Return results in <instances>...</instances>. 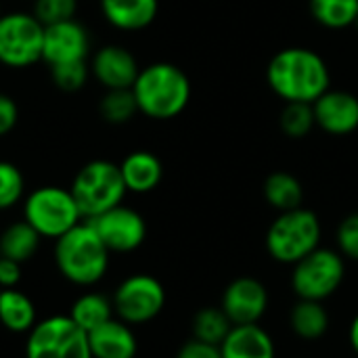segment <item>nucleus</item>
Segmentation results:
<instances>
[{"label": "nucleus", "instance_id": "1", "mask_svg": "<svg viewBox=\"0 0 358 358\" xmlns=\"http://www.w3.org/2000/svg\"><path fill=\"white\" fill-rule=\"evenodd\" d=\"M266 82L285 103H315L331 86V73L325 59L302 46L279 50L268 67Z\"/></svg>", "mask_w": 358, "mask_h": 358}, {"label": "nucleus", "instance_id": "2", "mask_svg": "<svg viewBox=\"0 0 358 358\" xmlns=\"http://www.w3.org/2000/svg\"><path fill=\"white\" fill-rule=\"evenodd\" d=\"M109 256L111 252L88 220L61 235L52 250L59 275L78 287L96 285L109 271Z\"/></svg>", "mask_w": 358, "mask_h": 358}, {"label": "nucleus", "instance_id": "3", "mask_svg": "<svg viewBox=\"0 0 358 358\" xmlns=\"http://www.w3.org/2000/svg\"><path fill=\"white\" fill-rule=\"evenodd\" d=\"M138 113L151 120L178 117L191 101V82L174 63H151L138 71L132 86Z\"/></svg>", "mask_w": 358, "mask_h": 358}, {"label": "nucleus", "instance_id": "4", "mask_svg": "<svg viewBox=\"0 0 358 358\" xmlns=\"http://www.w3.org/2000/svg\"><path fill=\"white\" fill-rule=\"evenodd\" d=\"M69 191L84 220H92L120 206L128 193L120 164L109 159H92L84 164L73 176Z\"/></svg>", "mask_w": 358, "mask_h": 358}, {"label": "nucleus", "instance_id": "5", "mask_svg": "<svg viewBox=\"0 0 358 358\" xmlns=\"http://www.w3.org/2000/svg\"><path fill=\"white\" fill-rule=\"evenodd\" d=\"M321 243V220L313 210L296 208L279 212L266 231V252L281 264H296Z\"/></svg>", "mask_w": 358, "mask_h": 358}, {"label": "nucleus", "instance_id": "6", "mask_svg": "<svg viewBox=\"0 0 358 358\" xmlns=\"http://www.w3.org/2000/svg\"><path fill=\"white\" fill-rule=\"evenodd\" d=\"M23 220L29 222L42 239L57 241L84 218L69 189L46 185L34 189L23 201Z\"/></svg>", "mask_w": 358, "mask_h": 358}, {"label": "nucleus", "instance_id": "7", "mask_svg": "<svg viewBox=\"0 0 358 358\" xmlns=\"http://www.w3.org/2000/svg\"><path fill=\"white\" fill-rule=\"evenodd\" d=\"M346 279L344 256L329 248H317L306 258L294 264L292 289L298 300H329Z\"/></svg>", "mask_w": 358, "mask_h": 358}, {"label": "nucleus", "instance_id": "8", "mask_svg": "<svg viewBox=\"0 0 358 358\" xmlns=\"http://www.w3.org/2000/svg\"><path fill=\"white\" fill-rule=\"evenodd\" d=\"M25 358H92L88 334L69 315H52L27 334Z\"/></svg>", "mask_w": 358, "mask_h": 358}, {"label": "nucleus", "instance_id": "9", "mask_svg": "<svg viewBox=\"0 0 358 358\" xmlns=\"http://www.w3.org/2000/svg\"><path fill=\"white\" fill-rule=\"evenodd\" d=\"M44 25L34 13L13 10L0 15V63L10 69H25L42 61Z\"/></svg>", "mask_w": 358, "mask_h": 358}, {"label": "nucleus", "instance_id": "10", "mask_svg": "<svg viewBox=\"0 0 358 358\" xmlns=\"http://www.w3.org/2000/svg\"><path fill=\"white\" fill-rule=\"evenodd\" d=\"M111 302L120 321L128 325H145L162 315L166 306V289L153 275L136 273L115 287Z\"/></svg>", "mask_w": 358, "mask_h": 358}, {"label": "nucleus", "instance_id": "11", "mask_svg": "<svg viewBox=\"0 0 358 358\" xmlns=\"http://www.w3.org/2000/svg\"><path fill=\"white\" fill-rule=\"evenodd\" d=\"M88 222L94 227V231L99 233V237L103 239L111 254H130L138 250L147 239L145 218L124 203L107 210L105 214Z\"/></svg>", "mask_w": 358, "mask_h": 358}, {"label": "nucleus", "instance_id": "12", "mask_svg": "<svg viewBox=\"0 0 358 358\" xmlns=\"http://www.w3.org/2000/svg\"><path fill=\"white\" fill-rule=\"evenodd\" d=\"M220 308L233 325L260 323L268 308V292L264 283L254 277H237L224 287Z\"/></svg>", "mask_w": 358, "mask_h": 358}, {"label": "nucleus", "instance_id": "13", "mask_svg": "<svg viewBox=\"0 0 358 358\" xmlns=\"http://www.w3.org/2000/svg\"><path fill=\"white\" fill-rule=\"evenodd\" d=\"M88 52H90V34L80 21L69 19L44 27L42 61L48 63V67L71 63V61H86Z\"/></svg>", "mask_w": 358, "mask_h": 358}, {"label": "nucleus", "instance_id": "14", "mask_svg": "<svg viewBox=\"0 0 358 358\" xmlns=\"http://www.w3.org/2000/svg\"><path fill=\"white\" fill-rule=\"evenodd\" d=\"M138 63L134 55L120 44L101 46L90 61V73L105 90L132 88L138 78Z\"/></svg>", "mask_w": 358, "mask_h": 358}, {"label": "nucleus", "instance_id": "15", "mask_svg": "<svg viewBox=\"0 0 358 358\" xmlns=\"http://www.w3.org/2000/svg\"><path fill=\"white\" fill-rule=\"evenodd\" d=\"M315 122L334 136L352 134L358 128V96L346 90H327L313 103Z\"/></svg>", "mask_w": 358, "mask_h": 358}, {"label": "nucleus", "instance_id": "16", "mask_svg": "<svg viewBox=\"0 0 358 358\" xmlns=\"http://www.w3.org/2000/svg\"><path fill=\"white\" fill-rule=\"evenodd\" d=\"M88 344L92 358H136L138 340L132 325L113 317L105 325L88 334Z\"/></svg>", "mask_w": 358, "mask_h": 358}, {"label": "nucleus", "instance_id": "17", "mask_svg": "<svg viewBox=\"0 0 358 358\" xmlns=\"http://www.w3.org/2000/svg\"><path fill=\"white\" fill-rule=\"evenodd\" d=\"M220 352L222 358H277V346L260 323H252L233 325L220 344Z\"/></svg>", "mask_w": 358, "mask_h": 358}, {"label": "nucleus", "instance_id": "18", "mask_svg": "<svg viewBox=\"0 0 358 358\" xmlns=\"http://www.w3.org/2000/svg\"><path fill=\"white\" fill-rule=\"evenodd\" d=\"M103 17L122 31H138L149 27L159 10L157 0H101Z\"/></svg>", "mask_w": 358, "mask_h": 358}, {"label": "nucleus", "instance_id": "19", "mask_svg": "<svg viewBox=\"0 0 358 358\" xmlns=\"http://www.w3.org/2000/svg\"><path fill=\"white\" fill-rule=\"evenodd\" d=\"M124 185L130 193H151L164 178V166L151 151H132L120 164Z\"/></svg>", "mask_w": 358, "mask_h": 358}, {"label": "nucleus", "instance_id": "20", "mask_svg": "<svg viewBox=\"0 0 358 358\" xmlns=\"http://www.w3.org/2000/svg\"><path fill=\"white\" fill-rule=\"evenodd\" d=\"M38 323L34 300L17 289H0V325L10 334H29Z\"/></svg>", "mask_w": 358, "mask_h": 358}, {"label": "nucleus", "instance_id": "21", "mask_svg": "<svg viewBox=\"0 0 358 358\" xmlns=\"http://www.w3.org/2000/svg\"><path fill=\"white\" fill-rule=\"evenodd\" d=\"M40 241L42 237L38 235V231L21 218L17 222H10L0 233V256L15 260L19 264H25L27 260L36 256Z\"/></svg>", "mask_w": 358, "mask_h": 358}, {"label": "nucleus", "instance_id": "22", "mask_svg": "<svg viewBox=\"0 0 358 358\" xmlns=\"http://www.w3.org/2000/svg\"><path fill=\"white\" fill-rule=\"evenodd\" d=\"M289 327L302 340H319L329 329V313L323 302L298 300L289 313Z\"/></svg>", "mask_w": 358, "mask_h": 358}, {"label": "nucleus", "instance_id": "23", "mask_svg": "<svg viewBox=\"0 0 358 358\" xmlns=\"http://www.w3.org/2000/svg\"><path fill=\"white\" fill-rule=\"evenodd\" d=\"M113 317H115L113 302L109 298H105L103 294H96V292L82 294L80 298H76V302L69 308V319L80 329H84L86 334L105 325Z\"/></svg>", "mask_w": 358, "mask_h": 358}, {"label": "nucleus", "instance_id": "24", "mask_svg": "<svg viewBox=\"0 0 358 358\" xmlns=\"http://www.w3.org/2000/svg\"><path fill=\"white\" fill-rule=\"evenodd\" d=\"M264 199L277 212L296 210L302 206L304 199L302 182L289 172H273L264 180Z\"/></svg>", "mask_w": 358, "mask_h": 358}, {"label": "nucleus", "instance_id": "25", "mask_svg": "<svg viewBox=\"0 0 358 358\" xmlns=\"http://www.w3.org/2000/svg\"><path fill=\"white\" fill-rule=\"evenodd\" d=\"M310 15L329 29H344L358 19V0H308Z\"/></svg>", "mask_w": 358, "mask_h": 358}, {"label": "nucleus", "instance_id": "26", "mask_svg": "<svg viewBox=\"0 0 358 358\" xmlns=\"http://www.w3.org/2000/svg\"><path fill=\"white\" fill-rule=\"evenodd\" d=\"M191 327H193L195 340L220 346L224 338L229 336V331L233 329V323L220 306H206L195 313Z\"/></svg>", "mask_w": 358, "mask_h": 358}, {"label": "nucleus", "instance_id": "27", "mask_svg": "<svg viewBox=\"0 0 358 358\" xmlns=\"http://www.w3.org/2000/svg\"><path fill=\"white\" fill-rule=\"evenodd\" d=\"M99 113L105 122L115 124V126L130 122L138 113V105H136L132 88L107 90L99 103Z\"/></svg>", "mask_w": 358, "mask_h": 358}, {"label": "nucleus", "instance_id": "28", "mask_svg": "<svg viewBox=\"0 0 358 358\" xmlns=\"http://www.w3.org/2000/svg\"><path fill=\"white\" fill-rule=\"evenodd\" d=\"M281 130L289 138H304L317 126L315 111L310 103H285L281 111Z\"/></svg>", "mask_w": 358, "mask_h": 358}, {"label": "nucleus", "instance_id": "29", "mask_svg": "<svg viewBox=\"0 0 358 358\" xmlns=\"http://www.w3.org/2000/svg\"><path fill=\"white\" fill-rule=\"evenodd\" d=\"M23 193H25V178L21 170L10 162L0 159V212L17 206Z\"/></svg>", "mask_w": 358, "mask_h": 358}, {"label": "nucleus", "instance_id": "30", "mask_svg": "<svg viewBox=\"0 0 358 358\" xmlns=\"http://www.w3.org/2000/svg\"><path fill=\"white\" fill-rule=\"evenodd\" d=\"M50 78L55 86L63 92H78L86 86L90 78V67L86 61H71L50 67Z\"/></svg>", "mask_w": 358, "mask_h": 358}, {"label": "nucleus", "instance_id": "31", "mask_svg": "<svg viewBox=\"0 0 358 358\" xmlns=\"http://www.w3.org/2000/svg\"><path fill=\"white\" fill-rule=\"evenodd\" d=\"M36 19L46 27L52 23L76 19L78 13V0H34Z\"/></svg>", "mask_w": 358, "mask_h": 358}, {"label": "nucleus", "instance_id": "32", "mask_svg": "<svg viewBox=\"0 0 358 358\" xmlns=\"http://www.w3.org/2000/svg\"><path fill=\"white\" fill-rule=\"evenodd\" d=\"M338 239V250L344 258L357 260L358 262V212L346 216L336 233Z\"/></svg>", "mask_w": 358, "mask_h": 358}, {"label": "nucleus", "instance_id": "33", "mask_svg": "<svg viewBox=\"0 0 358 358\" xmlns=\"http://www.w3.org/2000/svg\"><path fill=\"white\" fill-rule=\"evenodd\" d=\"M176 358H222V352H220V346L191 338L189 342L180 346Z\"/></svg>", "mask_w": 358, "mask_h": 358}, {"label": "nucleus", "instance_id": "34", "mask_svg": "<svg viewBox=\"0 0 358 358\" xmlns=\"http://www.w3.org/2000/svg\"><path fill=\"white\" fill-rule=\"evenodd\" d=\"M19 122V107L13 96L0 92V136H6Z\"/></svg>", "mask_w": 358, "mask_h": 358}, {"label": "nucleus", "instance_id": "35", "mask_svg": "<svg viewBox=\"0 0 358 358\" xmlns=\"http://www.w3.org/2000/svg\"><path fill=\"white\" fill-rule=\"evenodd\" d=\"M21 266L23 264L0 256V289H10V287L19 285V281H21Z\"/></svg>", "mask_w": 358, "mask_h": 358}, {"label": "nucleus", "instance_id": "36", "mask_svg": "<svg viewBox=\"0 0 358 358\" xmlns=\"http://www.w3.org/2000/svg\"><path fill=\"white\" fill-rule=\"evenodd\" d=\"M348 340H350V346L352 350L358 355V315L352 319L350 323V331H348Z\"/></svg>", "mask_w": 358, "mask_h": 358}, {"label": "nucleus", "instance_id": "37", "mask_svg": "<svg viewBox=\"0 0 358 358\" xmlns=\"http://www.w3.org/2000/svg\"><path fill=\"white\" fill-rule=\"evenodd\" d=\"M355 25H357V27H358V19H357V23H355Z\"/></svg>", "mask_w": 358, "mask_h": 358}, {"label": "nucleus", "instance_id": "38", "mask_svg": "<svg viewBox=\"0 0 358 358\" xmlns=\"http://www.w3.org/2000/svg\"><path fill=\"white\" fill-rule=\"evenodd\" d=\"M0 15H2V13H0Z\"/></svg>", "mask_w": 358, "mask_h": 358}]
</instances>
